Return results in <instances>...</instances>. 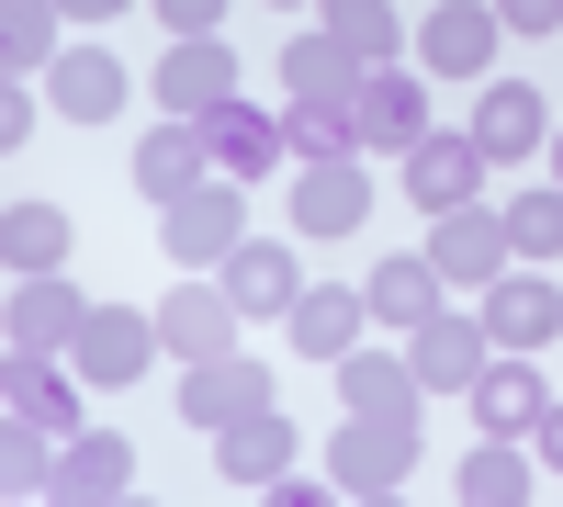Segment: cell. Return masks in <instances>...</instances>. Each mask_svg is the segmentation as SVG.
Masks as SVG:
<instances>
[{
	"label": "cell",
	"instance_id": "obj_31",
	"mask_svg": "<svg viewBox=\"0 0 563 507\" xmlns=\"http://www.w3.org/2000/svg\"><path fill=\"white\" fill-rule=\"evenodd\" d=\"M0 57H12V79L57 68L68 57V45H57V0H0Z\"/></svg>",
	"mask_w": 563,
	"mask_h": 507
},
{
	"label": "cell",
	"instance_id": "obj_7",
	"mask_svg": "<svg viewBox=\"0 0 563 507\" xmlns=\"http://www.w3.org/2000/svg\"><path fill=\"white\" fill-rule=\"evenodd\" d=\"M350 113H361V147H417L429 135V79L417 68H361V90H350Z\"/></svg>",
	"mask_w": 563,
	"mask_h": 507
},
{
	"label": "cell",
	"instance_id": "obj_20",
	"mask_svg": "<svg viewBox=\"0 0 563 507\" xmlns=\"http://www.w3.org/2000/svg\"><path fill=\"white\" fill-rule=\"evenodd\" d=\"M474 147H485V158H530V147H552V113H541L530 79H496L485 102H474Z\"/></svg>",
	"mask_w": 563,
	"mask_h": 507
},
{
	"label": "cell",
	"instance_id": "obj_29",
	"mask_svg": "<svg viewBox=\"0 0 563 507\" xmlns=\"http://www.w3.org/2000/svg\"><path fill=\"white\" fill-rule=\"evenodd\" d=\"M0 260H12V271H57L68 260V214L57 203H12V214H0Z\"/></svg>",
	"mask_w": 563,
	"mask_h": 507
},
{
	"label": "cell",
	"instance_id": "obj_22",
	"mask_svg": "<svg viewBox=\"0 0 563 507\" xmlns=\"http://www.w3.org/2000/svg\"><path fill=\"white\" fill-rule=\"evenodd\" d=\"M541 406H552V384L530 373V361H485L474 373V429H496V440H530Z\"/></svg>",
	"mask_w": 563,
	"mask_h": 507
},
{
	"label": "cell",
	"instance_id": "obj_19",
	"mask_svg": "<svg viewBox=\"0 0 563 507\" xmlns=\"http://www.w3.org/2000/svg\"><path fill=\"white\" fill-rule=\"evenodd\" d=\"M147 350H158V316H90V328H79V384H135V373H147Z\"/></svg>",
	"mask_w": 563,
	"mask_h": 507
},
{
	"label": "cell",
	"instance_id": "obj_10",
	"mask_svg": "<svg viewBox=\"0 0 563 507\" xmlns=\"http://www.w3.org/2000/svg\"><path fill=\"white\" fill-rule=\"evenodd\" d=\"M429 260H440V283H496V271L507 260H519V249H507V214H485V203H451L440 225H429Z\"/></svg>",
	"mask_w": 563,
	"mask_h": 507
},
{
	"label": "cell",
	"instance_id": "obj_6",
	"mask_svg": "<svg viewBox=\"0 0 563 507\" xmlns=\"http://www.w3.org/2000/svg\"><path fill=\"white\" fill-rule=\"evenodd\" d=\"M203 180H214V135L192 113H169L158 135H135V192L147 203H180V192H203Z\"/></svg>",
	"mask_w": 563,
	"mask_h": 507
},
{
	"label": "cell",
	"instance_id": "obj_32",
	"mask_svg": "<svg viewBox=\"0 0 563 507\" xmlns=\"http://www.w3.org/2000/svg\"><path fill=\"white\" fill-rule=\"evenodd\" d=\"M282 135H294V158H361V113L350 102H294Z\"/></svg>",
	"mask_w": 563,
	"mask_h": 507
},
{
	"label": "cell",
	"instance_id": "obj_11",
	"mask_svg": "<svg viewBox=\"0 0 563 507\" xmlns=\"http://www.w3.org/2000/svg\"><path fill=\"white\" fill-rule=\"evenodd\" d=\"M158 350H169V361H214V350H238V294L192 271V283L158 305Z\"/></svg>",
	"mask_w": 563,
	"mask_h": 507
},
{
	"label": "cell",
	"instance_id": "obj_18",
	"mask_svg": "<svg viewBox=\"0 0 563 507\" xmlns=\"http://www.w3.org/2000/svg\"><path fill=\"white\" fill-rule=\"evenodd\" d=\"M361 305H372V328L417 339V328H429V316H440V260H429V249H417V260H384V271H372V283H361Z\"/></svg>",
	"mask_w": 563,
	"mask_h": 507
},
{
	"label": "cell",
	"instance_id": "obj_35",
	"mask_svg": "<svg viewBox=\"0 0 563 507\" xmlns=\"http://www.w3.org/2000/svg\"><path fill=\"white\" fill-rule=\"evenodd\" d=\"M147 12H158L169 34H214V23H225V0H147Z\"/></svg>",
	"mask_w": 563,
	"mask_h": 507
},
{
	"label": "cell",
	"instance_id": "obj_13",
	"mask_svg": "<svg viewBox=\"0 0 563 507\" xmlns=\"http://www.w3.org/2000/svg\"><path fill=\"white\" fill-rule=\"evenodd\" d=\"M327 451H339V496H395L417 474V429H384V418H350Z\"/></svg>",
	"mask_w": 563,
	"mask_h": 507
},
{
	"label": "cell",
	"instance_id": "obj_30",
	"mask_svg": "<svg viewBox=\"0 0 563 507\" xmlns=\"http://www.w3.org/2000/svg\"><path fill=\"white\" fill-rule=\"evenodd\" d=\"M519 496H530V463L485 429L474 451H462V507H519Z\"/></svg>",
	"mask_w": 563,
	"mask_h": 507
},
{
	"label": "cell",
	"instance_id": "obj_8",
	"mask_svg": "<svg viewBox=\"0 0 563 507\" xmlns=\"http://www.w3.org/2000/svg\"><path fill=\"white\" fill-rule=\"evenodd\" d=\"M496 12H485V0H440V12L429 23H417V57H429V79H485L496 68Z\"/></svg>",
	"mask_w": 563,
	"mask_h": 507
},
{
	"label": "cell",
	"instance_id": "obj_4",
	"mask_svg": "<svg viewBox=\"0 0 563 507\" xmlns=\"http://www.w3.org/2000/svg\"><path fill=\"white\" fill-rule=\"evenodd\" d=\"M485 339L496 350H552L563 339V283H541V271H496V283H485Z\"/></svg>",
	"mask_w": 563,
	"mask_h": 507
},
{
	"label": "cell",
	"instance_id": "obj_16",
	"mask_svg": "<svg viewBox=\"0 0 563 507\" xmlns=\"http://www.w3.org/2000/svg\"><path fill=\"white\" fill-rule=\"evenodd\" d=\"M485 169H496V158L474 147V135H417V147H406V192L429 203V214H451V203H474Z\"/></svg>",
	"mask_w": 563,
	"mask_h": 507
},
{
	"label": "cell",
	"instance_id": "obj_21",
	"mask_svg": "<svg viewBox=\"0 0 563 507\" xmlns=\"http://www.w3.org/2000/svg\"><path fill=\"white\" fill-rule=\"evenodd\" d=\"M294 418H282V406H260V418H238V429H214V463L225 474H238V485H282V474H294Z\"/></svg>",
	"mask_w": 563,
	"mask_h": 507
},
{
	"label": "cell",
	"instance_id": "obj_23",
	"mask_svg": "<svg viewBox=\"0 0 563 507\" xmlns=\"http://www.w3.org/2000/svg\"><path fill=\"white\" fill-rule=\"evenodd\" d=\"M225 294H238V316H294L305 305V271H294L282 238H249L238 260H225Z\"/></svg>",
	"mask_w": 563,
	"mask_h": 507
},
{
	"label": "cell",
	"instance_id": "obj_36",
	"mask_svg": "<svg viewBox=\"0 0 563 507\" xmlns=\"http://www.w3.org/2000/svg\"><path fill=\"white\" fill-rule=\"evenodd\" d=\"M496 23H507V34H552L563 0H496Z\"/></svg>",
	"mask_w": 563,
	"mask_h": 507
},
{
	"label": "cell",
	"instance_id": "obj_24",
	"mask_svg": "<svg viewBox=\"0 0 563 507\" xmlns=\"http://www.w3.org/2000/svg\"><path fill=\"white\" fill-rule=\"evenodd\" d=\"M282 328H294V350H305V361H350V350H361V328H372V305H361V294H339V283H305V305L282 316Z\"/></svg>",
	"mask_w": 563,
	"mask_h": 507
},
{
	"label": "cell",
	"instance_id": "obj_9",
	"mask_svg": "<svg viewBox=\"0 0 563 507\" xmlns=\"http://www.w3.org/2000/svg\"><path fill=\"white\" fill-rule=\"evenodd\" d=\"M361 214H372L361 158H305V180H294V238H361Z\"/></svg>",
	"mask_w": 563,
	"mask_h": 507
},
{
	"label": "cell",
	"instance_id": "obj_2",
	"mask_svg": "<svg viewBox=\"0 0 563 507\" xmlns=\"http://www.w3.org/2000/svg\"><path fill=\"white\" fill-rule=\"evenodd\" d=\"M260 406H282V395H271V361L214 350V361L180 373V418H192V429H238V418H260Z\"/></svg>",
	"mask_w": 563,
	"mask_h": 507
},
{
	"label": "cell",
	"instance_id": "obj_26",
	"mask_svg": "<svg viewBox=\"0 0 563 507\" xmlns=\"http://www.w3.org/2000/svg\"><path fill=\"white\" fill-rule=\"evenodd\" d=\"M282 90H294V102H350V90H361V57H350V45L339 34H282Z\"/></svg>",
	"mask_w": 563,
	"mask_h": 507
},
{
	"label": "cell",
	"instance_id": "obj_5",
	"mask_svg": "<svg viewBox=\"0 0 563 507\" xmlns=\"http://www.w3.org/2000/svg\"><path fill=\"white\" fill-rule=\"evenodd\" d=\"M203 135H214V180H271L282 158H294V135H282V113H260V102H214L203 113Z\"/></svg>",
	"mask_w": 563,
	"mask_h": 507
},
{
	"label": "cell",
	"instance_id": "obj_37",
	"mask_svg": "<svg viewBox=\"0 0 563 507\" xmlns=\"http://www.w3.org/2000/svg\"><path fill=\"white\" fill-rule=\"evenodd\" d=\"M530 451H541V463L563 474V406H541V429H530Z\"/></svg>",
	"mask_w": 563,
	"mask_h": 507
},
{
	"label": "cell",
	"instance_id": "obj_33",
	"mask_svg": "<svg viewBox=\"0 0 563 507\" xmlns=\"http://www.w3.org/2000/svg\"><path fill=\"white\" fill-rule=\"evenodd\" d=\"M507 249H519V260H563V180L507 203Z\"/></svg>",
	"mask_w": 563,
	"mask_h": 507
},
{
	"label": "cell",
	"instance_id": "obj_27",
	"mask_svg": "<svg viewBox=\"0 0 563 507\" xmlns=\"http://www.w3.org/2000/svg\"><path fill=\"white\" fill-rule=\"evenodd\" d=\"M45 90H57V113H79V124H113L124 113V68L102 57V45H68V57L45 68Z\"/></svg>",
	"mask_w": 563,
	"mask_h": 507
},
{
	"label": "cell",
	"instance_id": "obj_14",
	"mask_svg": "<svg viewBox=\"0 0 563 507\" xmlns=\"http://www.w3.org/2000/svg\"><path fill=\"white\" fill-rule=\"evenodd\" d=\"M79 328H90V305L68 271H23L12 283V350H79Z\"/></svg>",
	"mask_w": 563,
	"mask_h": 507
},
{
	"label": "cell",
	"instance_id": "obj_25",
	"mask_svg": "<svg viewBox=\"0 0 563 507\" xmlns=\"http://www.w3.org/2000/svg\"><path fill=\"white\" fill-rule=\"evenodd\" d=\"M135 485V440H102V429H79L68 451H57V485L45 496H68V507H102V496H124Z\"/></svg>",
	"mask_w": 563,
	"mask_h": 507
},
{
	"label": "cell",
	"instance_id": "obj_12",
	"mask_svg": "<svg viewBox=\"0 0 563 507\" xmlns=\"http://www.w3.org/2000/svg\"><path fill=\"white\" fill-rule=\"evenodd\" d=\"M158 102L169 113H214V102H238V45H225V34H180L169 45V68H158Z\"/></svg>",
	"mask_w": 563,
	"mask_h": 507
},
{
	"label": "cell",
	"instance_id": "obj_39",
	"mask_svg": "<svg viewBox=\"0 0 563 507\" xmlns=\"http://www.w3.org/2000/svg\"><path fill=\"white\" fill-rule=\"evenodd\" d=\"M552 180H563V135H552Z\"/></svg>",
	"mask_w": 563,
	"mask_h": 507
},
{
	"label": "cell",
	"instance_id": "obj_3",
	"mask_svg": "<svg viewBox=\"0 0 563 507\" xmlns=\"http://www.w3.org/2000/svg\"><path fill=\"white\" fill-rule=\"evenodd\" d=\"M0 395H12V418H34L45 440H79V361L12 350V361H0Z\"/></svg>",
	"mask_w": 563,
	"mask_h": 507
},
{
	"label": "cell",
	"instance_id": "obj_38",
	"mask_svg": "<svg viewBox=\"0 0 563 507\" xmlns=\"http://www.w3.org/2000/svg\"><path fill=\"white\" fill-rule=\"evenodd\" d=\"M57 12H79V23H113V12H135V0H57Z\"/></svg>",
	"mask_w": 563,
	"mask_h": 507
},
{
	"label": "cell",
	"instance_id": "obj_1",
	"mask_svg": "<svg viewBox=\"0 0 563 507\" xmlns=\"http://www.w3.org/2000/svg\"><path fill=\"white\" fill-rule=\"evenodd\" d=\"M158 214H169V260L180 271H225L249 249V192H238V180H203V192H180Z\"/></svg>",
	"mask_w": 563,
	"mask_h": 507
},
{
	"label": "cell",
	"instance_id": "obj_28",
	"mask_svg": "<svg viewBox=\"0 0 563 507\" xmlns=\"http://www.w3.org/2000/svg\"><path fill=\"white\" fill-rule=\"evenodd\" d=\"M316 23L339 34L361 68H395V0H316Z\"/></svg>",
	"mask_w": 563,
	"mask_h": 507
},
{
	"label": "cell",
	"instance_id": "obj_34",
	"mask_svg": "<svg viewBox=\"0 0 563 507\" xmlns=\"http://www.w3.org/2000/svg\"><path fill=\"white\" fill-rule=\"evenodd\" d=\"M0 451H12V463H0V485H12V496H45V485H57V451H68V440H45L34 418H12V440H0Z\"/></svg>",
	"mask_w": 563,
	"mask_h": 507
},
{
	"label": "cell",
	"instance_id": "obj_17",
	"mask_svg": "<svg viewBox=\"0 0 563 507\" xmlns=\"http://www.w3.org/2000/svg\"><path fill=\"white\" fill-rule=\"evenodd\" d=\"M339 395H350V418H384V429H417V361H384V350H350L339 361Z\"/></svg>",
	"mask_w": 563,
	"mask_h": 507
},
{
	"label": "cell",
	"instance_id": "obj_40",
	"mask_svg": "<svg viewBox=\"0 0 563 507\" xmlns=\"http://www.w3.org/2000/svg\"><path fill=\"white\" fill-rule=\"evenodd\" d=\"M282 12H305V0H282Z\"/></svg>",
	"mask_w": 563,
	"mask_h": 507
},
{
	"label": "cell",
	"instance_id": "obj_15",
	"mask_svg": "<svg viewBox=\"0 0 563 507\" xmlns=\"http://www.w3.org/2000/svg\"><path fill=\"white\" fill-rule=\"evenodd\" d=\"M406 361H417V384H429V395H440V384H462V395H474V373L496 361V339H485V316H451V305H440L429 328L406 339Z\"/></svg>",
	"mask_w": 563,
	"mask_h": 507
}]
</instances>
